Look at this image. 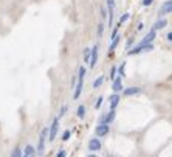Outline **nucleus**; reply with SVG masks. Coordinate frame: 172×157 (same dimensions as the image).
Instances as JSON below:
<instances>
[{
  "mask_svg": "<svg viewBox=\"0 0 172 157\" xmlns=\"http://www.w3.org/2000/svg\"><path fill=\"white\" fill-rule=\"evenodd\" d=\"M102 83H104V76H99V78H96V79L93 81V89L101 87V86H102Z\"/></svg>",
  "mask_w": 172,
  "mask_h": 157,
  "instance_id": "nucleus-17",
  "label": "nucleus"
},
{
  "mask_svg": "<svg viewBox=\"0 0 172 157\" xmlns=\"http://www.w3.org/2000/svg\"><path fill=\"white\" fill-rule=\"evenodd\" d=\"M98 45H93L92 47V58H90V69H95L96 67V62H98Z\"/></svg>",
  "mask_w": 172,
  "mask_h": 157,
  "instance_id": "nucleus-9",
  "label": "nucleus"
},
{
  "mask_svg": "<svg viewBox=\"0 0 172 157\" xmlns=\"http://www.w3.org/2000/svg\"><path fill=\"white\" fill-rule=\"evenodd\" d=\"M108 132H110V126H108V124L99 123L98 126L95 128V134H96L98 137H104V135H107Z\"/></svg>",
  "mask_w": 172,
  "mask_h": 157,
  "instance_id": "nucleus-6",
  "label": "nucleus"
},
{
  "mask_svg": "<svg viewBox=\"0 0 172 157\" xmlns=\"http://www.w3.org/2000/svg\"><path fill=\"white\" fill-rule=\"evenodd\" d=\"M120 95L118 93H113V95H110V98H108V104H110V109H115L116 106L120 104Z\"/></svg>",
  "mask_w": 172,
  "mask_h": 157,
  "instance_id": "nucleus-13",
  "label": "nucleus"
},
{
  "mask_svg": "<svg viewBox=\"0 0 172 157\" xmlns=\"http://www.w3.org/2000/svg\"><path fill=\"white\" fill-rule=\"evenodd\" d=\"M153 3V0H143V5L144 6H149V5H152Z\"/></svg>",
  "mask_w": 172,
  "mask_h": 157,
  "instance_id": "nucleus-29",
  "label": "nucleus"
},
{
  "mask_svg": "<svg viewBox=\"0 0 172 157\" xmlns=\"http://www.w3.org/2000/svg\"><path fill=\"white\" fill-rule=\"evenodd\" d=\"M11 157H23V152H22L20 148H14L11 152Z\"/></svg>",
  "mask_w": 172,
  "mask_h": 157,
  "instance_id": "nucleus-19",
  "label": "nucleus"
},
{
  "mask_svg": "<svg viewBox=\"0 0 172 157\" xmlns=\"http://www.w3.org/2000/svg\"><path fill=\"white\" fill-rule=\"evenodd\" d=\"M102 33H104V25L99 24L98 25V38H102Z\"/></svg>",
  "mask_w": 172,
  "mask_h": 157,
  "instance_id": "nucleus-25",
  "label": "nucleus"
},
{
  "mask_svg": "<svg viewBox=\"0 0 172 157\" xmlns=\"http://www.w3.org/2000/svg\"><path fill=\"white\" fill-rule=\"evenodd\" d=\"M37 154V151H36V148L33 145H26L25 149H23V157H36Z\"/></svg>",
  "mask_w": 172,
  "mask_h": 157,
  "instance_id": "nucleus-12",
  "label": "nucleus"
},
{
  "mask_svg": "<svg viewBox=\"0 0 172 157\" xmlns=\"http://www.w3.org/2000/svg\"><path fill=\"white\" fill-rule=\"evenodd\" d=\"M116 72H118V69H116V67H112V70H110V79H112V81L115 79V75H116Z\"/></svg>",
  "mask_w": 172,
  "mask_h": 157,
  "instance_id": "nucleus-27",
  "label": "nucleus"
},
{
  "mask_svg": "<svg viewBox=\"0 0 172 157\" xmlns=\"http://www.w3.org/2000/svg\"><path fill=\"white\" fill-rule=\"evenodd\" d=\"M101 16H102V19H106V17H107V11H106V8H102V10H101Z\"/></svg>",
  "mask_w": 172,
  "mask_h": 157,
  "instance_id": "nucleus-30",
  "label": "nucleus"
},
{
  "mask_svg": "<svg viewBox=\"0 0 172 157\" xmlns=\"http://www.w3.org/2000/svg\"><path fill=\"white\" fill-rule=\"evenodd\" d=\"M87 157H98V156H95V154H90V156H87Z\"/></svg>",
  "mask_w": 172,
  "mask_h": 157,
  "instance_id": "nucleus-32",
  "label": "nucleus"
},
{
  "mask_svg": "<svg viewBox=\"0 0 172 157\" xmlns=\"http://www.w3.org/2000/svg\"><path fill=\"white\" fill-rule=\"evenodd\" d=\"M102 100H104L102 97H99V98H98V100H96V103H95V109H99V107H101V104H102Z\"/></svg>",
  "mask_w": 172,
  "mask_h": 157,
  "instance_id": "nucleus-26",
  "label": "nucleus"
},
{
  "mask_svg": "<svg viewBox=\"0 0 172 157\" xmlns=\"http://www.w3.org/2000/svg\"><path fill=\"white\" fill-rule=\"evenodd\" d=\"M90 58H92V48H85L84 50V62L90 64Z\"/></svg>",
  "mask_w": 172,
  "mask_h": 157,
  "instance_id": "nucleus-16",
  "label": "nucleus"
},
{
  "mask_svg": "<svg viewBox=\"0 0 172 157\" xmlns=\"http://www.w3.org/2000/svg\"><path fill=\"white\" fill-rule=\"evenodd\" d=\"M101 149V142H99V138L98 137H95V138H90V142H88V151H92V152H96Z\"/></svg>",
  "mask_w": 172,
  "mask_h": 157,
  "instance_id": "nucleus-8",
  "label": "nucleus"
},
{
  "mask_svg": "<svg viewBox=\"0 0 172 157\" xmlns=\"http://www.w3.org/2000/svg\"><path fill=\"white\" fill-rule=\"evenodd\" d=\"M171 13H172V0H166V2L160 6L158 16L163 17V16H166V14H171Z\"/></svg>",
  "mask_w": 172,
  "mask_h": 157,
  "instance_id": "nucleus-5",
  "label": "nucleus"
},
{
  "mask_svg": "<svg viewBox=\"0 0 172 157\" xmlns=\"http://www.w3.org/2000/svg\"><path fill=\"white\" fill-rule=\"evenodd\" d=\"M166 39H167L169 42H172V31H171V33H167V34H166Z\"/></svg>",
  "mask_w": 172,
  "mask_h": 157,
  "instance_id": "nucleus-31",
  "label": "nucleus"
},
{
  "mask_svg": "<svg viewBox=\"0 0 172 157\" xmlns=\"http://www.w3.org/2000/svg\"><path fill=\"white\" fill-rule=\"evenodd\" d=\"M112 89H113V92H115V93L123 90V76H118V78L113 79V83H112Z\"/></svg>",
  "mask_w": 172,
  "mask_h": 157,
  "instance_id": "nucleus-10",
  "label": "nucleus"
},
{
  "mask_svg": "<svg viewBox=\"0 0 172 157\" xmlns=\"http://www.w3.org/2000/svg\"><path fill=\"white\" fill-rule=\"evenodd\" d=\"M56 157H67V151H65V149H61L59 152H57Z\"/></svg>",
  "mask_w": 172,
  "mask_h": 157,
  "instance_id": "nucleus-28",
  "label": "nucleus"
},
{
  "mask_svg": "<svg viewBox=\"0 0 172 157\" xmlns=\"http://www.w3.org/2000/svg\"><path fill=\"white\" fill-rule=\"evenodd\" d=\"M76 112H78V117H79L81 120H82L84 117H85V106H82V104H81V106L78 107V110H76Z\"/></svg>",
  "mask_w": 172,
  "mask_h": 157,
  "instance_id": "nucleus-20",
  "label": "nucleus"
},
{
  "mask_svg": "<svg viewBox=\"0 0 172 157\" xmlns=\"http://www.w3.org/2000/svg\"><path fill=\"white\" fill-rule=\"evenodd\" d=\"M57 131H59V117L53 120V123L48 128V142H54L57 137Z\"/></svg>",
  "mask_w": 172,
  "mask_h": 157,
  "instance_id": "nucleus-2",
  "label": "nucleus"
},
{
  "mask_svg": "<svg viewBox=\"0 0 172 157\" xmlns=\"http://www.w3.org/2000/svg\"><path fill=\"white\" fill-rule=\"evenodd\" d=\"M151 50H153V45L152 44H149V45H135L133 48H130L129 50V55L130 56H133V55H140V53H143V51H151Z\"/></svg>",
  "mask_w": 172,
  "mask_h": 157,
  "instance_id": "nucleus-4",
  "label": "nucleus"
},
{
  "mask_svg": "<svg viewBox=\"0 0 172 157\" xmlns=\"http://www.w3.org/2000/svg\"><path fill=\"white\" fill-rule=\"evenodd\" d=\"M129 17H130V14H129V13H124V14L120 17V25H123L124 22H127V20H129Z\"/></svg>",
  "mask_w": 172,
  "mask_h": 157,
  "instance_id": "nucleus-22",
  "label": "nucleus"
},
{
  "mask_svg": "<svg viewBox=\"0 0 172 157\" xmlns=\"http://www.w3.org/2000/svg\"><path fill=\"white\" fill-rule=\"evenodd\" d=\"M120 38H121V36H116V38H115V39H113V41H112L110 47H108V50H110V51H113V50H115V48H116V45H118V44H120Z\"/></svg>",
  "mask_w": 172,
  "mask_h": 157,
  "instance_id": "nucleus-18",
  "label": "nucleus"
},
{
  "mask_svg": "<svg viewBox=\"0 0 172 157\" xmlns=\"http://www.w3.org/2000/svg\"><path fill=\"white\" fill-rule=\"evenodd\" d=\"M155 31H149V33L146 34V36H144V39H143V41L141 42H140V45H149V44H152V41H153V39H155Z\"/></svg>",
  "mask_w": 172,
  "mask_h": 157,
  "instance_id": "nucleus-11",
  "label": "nucleus"
},
{
  "mask_svg": "<svg viewBox=\"0 0 172 157\" xmlns=\"http://www.w3.org/2000/svg\"><path fill=\"white\" fill-rule=\"evenodd\" d=\"M47 138H48V128H44L42 132H40V137H39L37 148H36L37 154H42V152L45 151V142H47Z\"/></svg>",
  "mask_w": 172,
  "mask_h": 157,
  "instance_id": "nucleus-3",
  "label": "nucleus"
},
{
  "mask_svg": "<svg viewBox=\"0 0 172 157\" xmlns=\"http://www.w3.org/2000/svg\"><path fill=\"white\" fill-rule=\"evenodd\" d=\"M115 117H116L115 109H108V112L101 118V123H104V124H110L113 120H115Z\"/></svg>",
  "mask_w": 172,
  "mask_h": 157,
  "instance_id": "nucleus-7",
  "label": "nucleus"
},
{
  "mask_svg": "<svg viewBox=\"0 0 172 157\" xmlns=\"http://www.w3.org/2000/svg\"><path fill=\"white\" fill-rule=\"evenodd\" d=\"M67 110H68V106H62L61 110H59V115H57V117H59V118H61V117H64Z\"/></svg>",
  "mask_w": 172,
  "mask_h": 157,
  "instance_id": "nucleus-24",
  "label": "nucleus"
},
{
  "mask_svg": "<svg viewBox=\"0 0 172 157\" xmlns=\"http://www.w3.org/2000/svg\"><path fill=\"white\" fill-rule=\"evenodd\" d=\"M166 25H167V20L161 17V19H158L155 24H153V28H152V30H153V31H157V30H163Z\"/></svg>",
  "mask_w": 172,
  "mask_h": 157,
  "instance_id": "nucleus-15",
  "label": "nucleus"
},
{
  "mask_svg": "<svg viewBox=\"0 0 172 157\" xmlns=\"http://www.w3.org/2000/svg\"><path fill=\"white\" fill-rule=\"evenodd\" d=\"M84 78H85V67H79V73H78V83H76V87H75V93H73V98L78 100L82 93V87H84Z\"/></svg>",
  "mask_w": 172,
  "mask_h": 157,
  "instance_id": "nucleus-1",
  "label": "nucleus"
},
{
  "mask_svg": "<svg viewBox=\"0 0 172 157\" xmlns=\"http://www.w3.org/2000/svg\"><path fill=\"white\" fill-rule=\"evenodd\" d=\"M126 64H127V62H123V64L118 67V75L120 76H124L126 75Z\"/></svg>",
  "mask_w": 172,
  "mask_h": 157,
  "instance_id": "nucleus-21",
  "label": "nucleus"
},
{
  "mask_svg": "<svg viewBox=\"0 0 172 157\" xmlns=\"http://www.w3.org/2000/svg\"><path fill=\"white\" fill-rule=\"evenodd\" d=\"M70 135H71V132L68 131V129H67V131H64V134H62V140H64V142H67V140L70 138Z\"/></svg>",
  "mask_w": 172,
  "mask_h": 157,
  "instance_id": "nucleus-23",
  "label": "nucleus"
},
{
  "mask_svg": "<svg viewBox=\"0 0 172 157\" xmlns=\"http://www.w3.org/2000/svg\"><path fill=\"white\" fill-rule=\"evenodd\" d=\"M140 92H141L140 87H127V89L123 90V95L124 97H130V95H137V93H140Z\"/></svg>",
  "mask_w": 172,
  "mask_h": 157,
  "instance_id": "nucleus-14",
  "label": "nucleus"
}]
</instances>
